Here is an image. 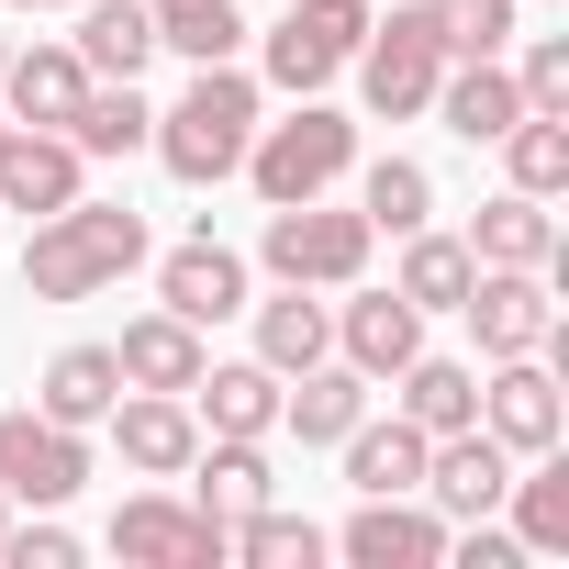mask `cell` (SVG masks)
Returning a JSON list of instances; mask_svg holds the SVG:
<instances>
[{"label":"cell","instance_id":"6da1fadb","mask_svg":"<svg viewBox=\"0 0 569 569\" xmlns=\"http://www.w3.org/2000/svg\"><path fill=\"white\" fill-rule=\"evenodd\" d=\"M146 268V212L134 201H68V212H34V234H23V291L34 302H90V291H112V279H134Z\"/></svg>","mask_w":569,"mask_h":569},{"label":"cell","instance_id":"7a4b0ae2","mask_svg":"<svg viewBox=\"0 0 569 569\" xmlns=\"http://www.w3.org/2000/svg\"><path fill=\"white\" fill-rule=\"evenodd\" d=\"M246 134H257V79L223 57V68H190V90L157 112V157H168V179L179 190H212V179H234L246 168Z\"/></svg>","mask_w":569,"mask_h":569},{"label":"cell","instance_id":"3957f363","mask_svg":"<svg viewBox=\"0 0 569 569\" xmlns=\"http://www.w3.org/2000/svg\"><path fill=\"white\" fill-rule=\"evenodd\" d=\"M347 168H358V123H347L336 101H313V90H302V112H291V123H257V134H246V168H234V179H257V201L279 212V201L336 190Z\"/></svg>","mask_w":569,"mask_h":569},{"label":"cell","instance_id":"277c9868","mask_svg":"<svg viewBox=\"0 0 569 569\" xmlns=\"http://www.w3.org/2000/svg\"><path fill=\"white\" fill-rule=\"evenodd\" d=\"M347 68H358V90H369L380 123H413L436 101V79H447V34H436L425 0H391V12H369V34H358Z\"/></svg>","mask_w":569,"mask_h":569},{"label":"cell","instance_id":"5b68a950","mask_svg":"<svg viewBox=\"0 0 569 569\" xmlns=\"http://www.w3.org/2000/svg\"><path fill=\"white\" fill-rule=\"evenodd\" d=\"M369 246H380L369 212H336V201L313 190V201H279V212H268V246H257V257H268V279H302V291H358V279H369Z\"/></svg>","mask_w":569,"mask_h":569},{"label":"cell","instance_id":"8992f818","mask_svg":"<svg viewBox=\"0 0 569 569\" xmlns=\"http://www.w3.org/2000/svg\"><path fill=\"white\" fill-rule=\"evenodd\" d=\"M79 480H90V436H79V425H57V413H34V402L0 413V491H12L23 513L79 502Z\"/></svg>","mask_w":569,"mask_h":569},{"label":"cell","instance_id":"52a82bcc","mask_svg":"<svg viewBox=\"0 0 569 569\" xmlns=\"http://www.w3.org/2000/svg\"><path fill=\"white\" fill-rule=\"evenodd\" d=\"M369 12H380V0H291V12L268 23V79L291 90V101H302V90H325V79L358 57Z\"/></svg>","mask_w":569,"mask_h":569},{"label":"cell","instance_id":"ba28073f","mask_svg":"<svg viewBox=\"0 0 569 569\" xmlns=\"http://www.w3.org/2000/svg\"><path fill=\"white\" fill-rule=\"evenodd\" d=\"M325 547L358 569H447V513L425 491H358L347 536H325Z\"/></svg>","mask_w":569,"mask_h":569},{"label":"cell","instance_id":"9c48e42d","mask_svg":"<svg viewBox=\"0 0 569 569\" xmlns=\"http://www.w3.org/2000/svg\"><path fill=\"white\" fill-rule=\"evenodd\" d=\"M223 536H234V525H212V513L179 502V491H134V502L112 513V558H134V569H223Z\"/></svg>","mask_w":569,"mask_h":569},{"label":"cell","instance_id":"30bf717a","mask_svg":"<svg viewBox=\"0 0 569 569\" xmlns=\"http://www.w3.org/2000/svg\"><path fill=\"white\" fill-rule=\"evenodd\" d=\"M480 436H502L513 458H547V447L569 436L558 358H491V380H480Z\"/></svg>","mask_w":569,"mask_h":569},{"label":"cell","instance_id":"8fae6325","mask_svg":"<svg viewBox=\"0 0 569 569\" xmlns=\"http://www.w3.org/2000/svg\"><path fill=\"white\" fill-rule=\"evenodd\" d=\"M458 313H469L480 358H536V347H547V325H558V302H547V268H480Z\"/></svg>","mask_w":569,"mask_h":569},{"label":"cell","instance_id":"7c38bea8","mask_svg":"<svg viewBox=\"0 0 569 569\" xmlns=\"http://www.w3.org/2000/svg\"><path fill=\"white\" fill-rule=\"evenodd\" d=\"M101 425H112V458H123L134 480H179V469H190V447H201L190 391H123Z\"/></svg>","mask_w":569,"mask_h":569},{"label":"cell","instance_id":"4fadbf2b","mask_svg":"<svg viewBox=\"0 0 569 569\" xmlns=\"http://www.w3.org/2000/svg\"><path fill=\"white\" fill-rule=\"evenodd\" d=\"M502 480H513V447H502V436H480V425H458V436H436V447H425V502H436L447 525L502 513Z\"/></svg>","mask_w":569,"mask_h":569},{"label":"cell","instance_id":"5bb4252c","mask_svg":"<svg viewBox=\"0 0 569 569\" xmlns=\"http://www.w3.org/2000/svg\"><path fill=\"white\" fill-rule=\"evenodd\" d=\"M157 302L179 313V325H223V313H246V257L201 223V234H179L168 257H157Z\"/></svg>","mask_w":569,"mask_h":569},{"label":"cell","instance_id":"9a60e30c","mask_svg":"<svg viewBox=\"0 0 569 569\" xmlns=\"http://www.w3.org/2000/svg\"><path fill=\"white\" fill-rule=\"evenodd\" d=\"M425 112H447V134L458 146H502L513 123H525V90H513V68L502 57H447V79H436V101Z\"/></svg>","mask_w":569,"mask_h":569},{"label":"cell","instance_id":"2e32d148","mask_svg":"<svg viewBox=\"0 0 569 569\" xmlns=\"http://www.w3.org/2000/svg\"><path fill=\"white\" fill-rule=\"evenodd\" d=\"M336 358L358 380H391L402 358H425V313L402 291H358V302H336Z\"/></svg>","mask_w":569,"mask_h":569},{"label":"cell","instance_id":"e0dca14e","mask_svg":"<svg viewBox=\"0 0 569 569\" xmlns=\"http://www.w3.org/2000/svg\"><path fill=\"white\" fill-rule=\"evenodd\" d=\"M179 480H190V502H201L212 525H234V513L279 502V480H268V436H201Z\"/></svg>","mask_w":569,"mask_h":569},{"label":"cell","instance_id":"ac0fdd59","mask_svg":"<svg viewBox=\"0 0 569 569\" xmlns=\"http://www.w3.org/2000/svg\"><path fill=\"white\" fill-rule=\"evenodd\" d=\"M79 146L46 134V123H12V146H0V212H68L79 201Z\"/></svg>","mask_w":569,"mask_h":569},{"label":"cell","instance_id":"d6986e66","mask_svg":"<svg viewBox=\"0 0 569 569\" xmlns=\"http://www.w3.org/2000/svg\"><path fill=\"white\" fill-rule=\"evenodd\" d=\"M90 101V68H79V46H12V68H0V112L12 123H46V134H68V112Z\"/></svg>","mask_w":569,"mask_h":569},{"label":"cell","instance_id":"ffe728a7","mask_svg":"<svg viewBox=\"0 0 569 569\" xmlns=\"http://www.w3.org/2000/svg\"><path fill=\"white\" fill-rule=\"evenodd\" d=\"M469 257H480V268H547V279H558V212H547L536 190H491V201L469 212Z\"/></svg>","mask_w":569,"mask_h":569},{"label":"cell","instance_id":"44dd1931","mask_svg":"<svg viewBox=\"0 0 569 569\" xmlns=\"http://www.w3.org/2000/svg\"><path fill=\"white\" fill-rule=\"evenodd\" d=\"M201 358H212V347H201V325H179L168 302H157V313H134V325H123V347H112L123 391H190V380H201Z\"/></svg>","mask_w":569,"mask_h":569},{"label":"cell","instance_id":"7402d4cb","mask_svg":"<svg viewBox=\"0 0 569 569\" xmlns=\"http://www.w3.org/2000/svg\"><path fill=\"white\" fill-rule=\"evenodd\" d=\"M190 413H201V436H279V369H268V358H234V369L201 358Z\"/></svg>","mask_w":569,"mask_h":569},{"label":"cell","instance_id":"603a6c76","mask_svg":"<svg viewBox=\"0 0 569 569\" xmlns=\"http://www.w3.org/2000/svg\"><path fill=\"white\" fill-rule=\"evenodd\" d=\"M502 513H513V547H525V558H569V458H558V447H547V458H513Z\"/></svg>","mask_w":569,"mask_h":569},{"label":"cell","instance_id":"cb8c5ba5","mask_svg":"<svg viewBox=\"0 0 569 569\" xmlns=\"http://www.w3.org/2000/svg\"><path fill=\"white\" fill-rule=\"evenodd\" d=\"M257 313V358L291 380V369H313V358H336V302H313L302 279H279V302H246Z\"/></svg>","mask_w":569,"mask_h":569},{"label":"cell","instance_id":"d4e9b609","mask_svg":"<svg viewBox=\"0 0 569 569\" xmlns=\"http://www.w3.org/2000/svg\"><path fill=\"white\" fill-rule=\"evenodd\" d=\"M469 279H480L469 234H436V223H413V234H402V268H391V291H402L413 313H458V302H469Z\"/></svg>","mask_w":569,"mask_h":569},{"label":"cell","instance_id":"484cf974","mask_svg":"<svg viewBox=\"0 0 569 569\" xmlns=\"http://www.w3.org/2000/svg\"><path fill=\"white\" fill-rule=\"evenodd\" d=\"M336 447H347V491H425V447H436V436H425V425H402V413H391V425H369V413H358Z\"/></svg>","mask_w":569,"mask_h":569},{"label":"cell","instance_id":"4316f807","mask_svg":"<svg viewBox=\"0 0 569 569\" xmlns=\"http://www.w3.org/2000/svg\"><path fill=\"white\" fill-rule=\"evenodd\" d=\"M146 57H157L146 0H79V68L90 79H146Z\"/></svg>","mask_w":569,"mask_h":569},{"label":"cell","instance_id":"83f0119b","mask_svg":"<svg viewBox=\"0 0 569 569\" xmlns=\"http://www.w3.org/2000/svg\"><path fill=\"white\" fill-rule=\"evenodd\" d=\"M112 402H123V369H112V347H57V358H46V391H34V413H57V425H79V436H90Z\"/></svg>","mask_w":569,"mask_h":569},{"label":"cell","instance_id":"f1b7e54d","mask_svg":"<svg viewBox=\"0 0 569 569\" xmlns=\"http://www.w3.org/2000/svg\"><path fill=\"white\" fill-rule=\"evenodd\" d=\"M391 380H402V425H425V436L480 425V369H458V358H402Z\"/></svg>","mask_w":569,"mask_h":569},{"label":"cell","instance_id":"f546056e","mask_svg":"<svg viewBox=\"0 0 569 569\" xmlns=\"http://www.w3.org/2000/svg\"><path fill=\"white\" fill-rule=\"evenodd\" d=\"M146 134H157V112H146L134 79H90V101L68 112V146H79V157H134Z\"/></svg>","mask_w":569,"mask_h":569},{"label":"cell","instance_id":"4dcf8cb0","mask_svg":"<svg viewBox=\"0 0 569 569\" xmlns=\"http://www.w3.org/2000/svg\"><path fill=\"white\" fill-rule=\"evenodd\" d=\"M146 12H157V46L190 57V68H223V57L246 46V12H234V0H146Z\"/></svg>","mask_w":569,"mask_h":569},{"label":"cell","instance_id":"1f68e13d","mask_svg":"<svg viewBox=\"0 0 569 569\" xmlns=\"http://www.w3.org/2000/svg\"><path fill=\"white\" fill-rule=\"evenodd\" d=\"M223 558H246V569H313V558H325V525H313V513H279V502H257V513H234Z\"/></svg>","mask_w":569,"mask_h":569},{"label":"cell","instance_id":"d6a6232c","mask_svg":"<svg viewBox=\"0 0 569 569\" xmlns=\"http://www.w3.org/2000/svg\"><path fill=\"white\" fill-rule=\"evenodd\" d=\"M502 190H536V201L569 190V112H525L502 134Z\"/></svg>","mask_w":569,"mask_h":569},{"label":"cell","instance_id":"836d02e7","mask_svg":"<svg viewBox=\"0 0 569 569\" xmlns=\"http://www.w3.org/2000/svg\"><path fill=\"white\" fill-rule=\"evenodd\" d=\"M358 212H369V234H413V223H436V168H425V157H380V168L358 179Z\"/></svg>","mask_w":569,"mask_h":569},{"label":"cell","instance_id":"e575fe53","mask_svg":"<svg viewBox=\"0 0 569 569\" xmlns=\"http://www.w3.org/2000/svg\"><path fill=\"white\" fill-rule=\"evenodd\" d=\"M425 12H436L447 57H502L513 46V0H425Z\"/></svg>","mask_w":569,"mask_h":569},{"label":"cell","instance_id":"d590c367","mask_svg":"<svg viewBox=\"0 0 569 569\" xmlns=\"http://www.w3.org/2000/svg\"><path fill=\"white\" fill-rule=\"evenodd\" d=\"M513 90H525V112H569V34H536L513 57Z\"/></svg>","mask_w":569,"mask_h":569},{"label":"cell","instance_id":"8d00e7d4","mask_svg":"<svg viewBox=\"0 0 569 569\" xmlns=\"http://www.w3.org/2000/svg\"><path fill=\"white\" fill-rule=\"evenodd\" d=\"M0 558L12 569H79V536L57 513H12V536H0Z\"/></svg>","mask_w":569,"mask_h":569},{"label":"cell","instance_id":"74e56055","mask_svg":"<svg viewBox=\"0 0 569 569\" xmlns=\"http://www.w3.org/2000/svg\"><path fill=\"white\" fill-rule=\"evenodd\" d=\"M12 12H79V0H12Z\"/></svg>","mask_w":569,"mask_h":569},{"label":"cell","instance_id":"f35d334b","mask_svg":"<svg viewBox=\"0 0 569 569\" xmlns=\"http://www.w3.org/2000/svg\"><path fill=\"white\" fill-rule=\"evenodd\" d=\"M12 513H23V502H12V491H0V536H12Z\"/></svg>","mask_w":569,"mask_h":569},{"label":"cell","instance_id":"ab89813d","mask_svg":"<svg viewBox=\"0 0 569 569\" xmlns=\"http://www.w3.org/2000/svg\"><path fill=\"white\" fill-rule=\"evenodd\" d=\"M0 146H12V112H0Z\"/></svg>","mask_w":569,"mask_h":569},{"label":"cell","instance_id":"60d3db41","mask_svg":"<svg viewBox=\"0 0 569 569\" xmlns=\"http://www.w3.org/2000/svg\"><path fill=\"white\" fill-rule=\"evenodd\" d=\"M0 68H12V34H0Z\"/></svg>","mask_w":569,"mask_h":569}]
</instances>
